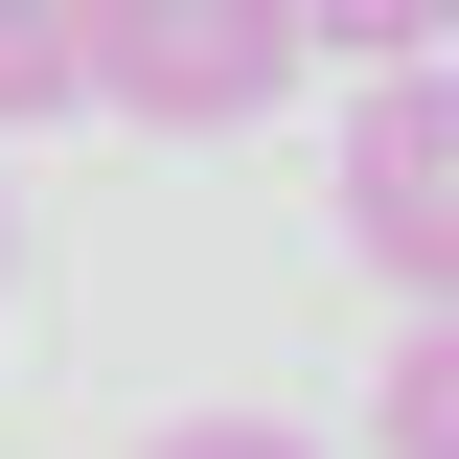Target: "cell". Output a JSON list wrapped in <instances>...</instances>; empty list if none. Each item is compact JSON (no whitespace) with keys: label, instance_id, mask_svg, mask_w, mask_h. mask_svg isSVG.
Here are the masks:
<instances>
[{"label":"cell","instance_id":"obj_1","mask_svg":"<svg viewBox=\"0 0 459 459\" xmlns=\"http://www.w3.org/2000/svg\"><path fill=\"white\" fill-rule=\"evenodd\" d=\"M299 69H322L299 0H92V115H138V138H253Z\"/></svg>","mask_w":459,"mask_h":459},{"label":"cell","instance_id":"obj_2","mask_svg":"<svg viewBox=\"0 0 459 459\" xmlns=\"http://www.w3.org/2000/svg\"><path fill=\"white\" fill-rule=\"evenodd\" d=\"M344 253L391 299H459V47L368 69V115H344Z\"/></svg>","mask_w":459,"mask_h":459},{"label":"cell","instance_id":"obj_3","mask_svg":"<svg viewBox=\"0 0 459 459\" xmlns=\"http://www.w3.org/2000/svg\"><path fill=\"white\" fill-rule=\"evenodd\" d=\"M368 459H459V299H413V368L368 391Z\"/></svg>","mask_w":459,"mask_h":459},{"label":"cell","instance_id":"obj_4","mask_svg":"<svg viewBox=\"0 0 459 459\" xmlns=\"http://www.w3.org/2000/svg\"><path fill=\"white\" fill-rule=\"evenodd\" d=\"M0 115H92V0H0Z\"/></svg>","mask_w":459,"mask_h":459},{"label":"cell","instance_id":"obj_5","mask_svg":"<svg viewBox=\"0 0 459 459\" xmlns=\"http://www.w3.org/2000/svg\"><path fill=\"white\" fill-rule=\"evenodd\" d=\"M299 47H344V69H413V47H459V0H299Z\"/></svg>","mask_w":459,"mask_h":459},{"label":"cell","instance_id":"obj_6","mask_svg":"<svg viewBox=\"0 0 459 459\" xmlns=\"http://www.w3.org/2000/svg\"><path fill=\"white\" fill-rule=\"evenodd\" d=\"M138 459H322V437H299V413H161Z\"/></svg>","mask_w":459,"mask_h":459}]
</instances>
